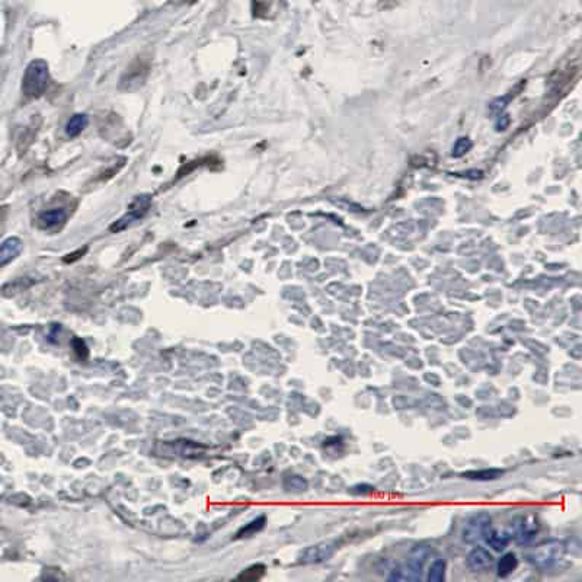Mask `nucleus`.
<instances>
[{
    "mask_svg": "<svg viewBox=\"0 0 582 582\" xmlns=\"http://www.w3.org/2000/svg\"><path fill=\"white\" fill-rule=\"evenodd\" d=\"M50 82L48 66L44 60H33L28 64L24 80H22V92L29 99H37L42 96V94L47 91V86Z\"/></svg>",
    "mask_w": 582,
    "mask_h": 582,
    "instance_id": "1",
    "label": "nucleus"
},
{
    "mask_svg": "<svg viewBox=\"0 0 582 582\" xmlns=\"http://www.w3.org/2000/svg\"><path fill=\"white\" fill-rule=\"evenodd\" d=\"M428 553L430 549L427 546H418L415 547V550L411 553L409 559L407 562L399 567V570L393 571V574L390 575V581H418L421 579L422 575V570H424V565L425 561L428 558Z\"/></svg>",
    "mask_w": 582,
    "mask_h": 582,
    "instance_id": "2",
    "label": "nucleus"
},
{
    "mask_svg": "<svg viewBox=\"0 0 582 582\" xmlns=\"http://www.w3.org/2000/svg\"><path fill=\"white\" fill-rule=\"evenodd\" d=\"M563 553L565 545L562 542L550 540L538 546L530 555V561L538 570H547L563 556Z\"/></svg>",
    "mask_w": 582,
    "mask_h": 582,
    "instance_id": "3",
    "label": "nucleus"
},
{
    "mask_svg": "<svg viewBox=\"0 0 582 582\" xmlns=\"http://www.w3.org/2000/svg\"><path fill=\"white\" fill-rule=\"evenodd\" d=\"M149 209H150V198L146 197V195L139 197L136 200V204H133V207L130 209V211L125 213L123 217H120L115 223H112L109 230L114 231V233L125 230L133 223L141 220L143 215L149 211Z\"/></svg>",
    "mask_w": 582,
    "mask_h": 582,
    "instance_id": "4",
    "label": "nucleus"
},
{
    "mask_svg": "<svg viewBox=\"0 0 582 582\" xmlns=\"http://www.w3.org/2000/svg\"><path fill=\"white\" fill-rule=\"evenodd\" d=\"M148 75H149V63L143 62L141 58H137L134 63L130 64V67L123 75L120 87H124L125 91H136L140 86L144 85L146 79H148Z\"/></svg>",
    "mask_w": 582,
    "mask_h": 582,
    "instance_id": "5",
    "label": "nucleus"
},
{
    "mask_svg": "<svg viewBox=\"0 0 582 582\" xmlns=\"http://www.w3.org/2000/svg\"><path fill=\"white\" fill-rule=\"evenodd\" d=\"M491 517L486 513H480L472 517L463 529V540L466 543H476L484 538L486 530L491 527Z\"/></svg>",
    "mask_w": 582,
    "mask_h": 582,
    "instance_id": "6",
    "label": "nucleus"
},
{
    "mask_svg": "<svg viewBox=\"0 0 582 582\" xmlns=\"http://www.w3.org/2000/svg\"><path fill=\"white\" fill-rule=\"evenodd\" d=\"M537 527H538L537 522L533 518L521 517V518L514 520V522H511V526H509V530L506 534L509 537L515 538V540L520 543H527L536 534Z\"/></svg>",
    "mask_w": 582,
    "mask_h": 582,
    "instance_id": "7",
    "label": "nucleus"
},
{
    "mask_svg": "<svg viewBox=\"0 0 582 582\" xmlns=\"http://www.w3.org/2000/svg\"><path fill=\"white\" fill-rule=\"evenodd\" d=\"M335 552V546L332 543H317L315 546H310L306 549L301 556H300V562L304 565H312V563H320V562H325L326 559H329Z\"/></svg>",
    "mask_w": 582,
    "mask_h": 582,
    "instance_id": "8",
    "label": "nucleus"
},
{
    "mask_svg": "<svg viewBox=\"0 0 582 582\" xmlns=\"http://www.w3.org/2000/svg\"><path fill=\"white\" fill-rule=\"evenodd\" d=\"M468 565L475 572H484L493 565V556L486 549L476 547L469 553Z\"/></svg>",
    "mask_w": 582,
    "mask_h": 582,
    "instance_id": "9",
    "label": "nucleus"
},
{
    "mask_svg": "<svg viewBox=\"0 0 582 582\" xmlns=\"http://www.w3.org/2000/svg\"><path fill=\"white\" fill-rule=\"evenodd\" d=\"M24 243L19 238L12 236L0 243V267L9 264L22 252Z\"/></svg>",
    "mask_w": 582,
    "mask_h": 582,
    "instance_id": "10",
    "label": "nucleus"
},
{
    "mask_svg": "<svg viewBox=\"0 0 582 582\" xmlns=\"http://www.w3.org/2000/svg\"><path fill=\"white\" fill-rule=\"evenodd\" d=\"M67 220V214L63 209H54L42 211L38 215V224L42 229H57L63 226V223Z\"/></svg>",
    "mask_w": 582,
    "mask_h": 582,
    "instance_id": "11",
    "label": "nucleus"
},
{
    "mask_svg": "<svg viewBox=\"0 0 582 582\" xmlns=\"http://www.w3.org/2000/svg\"><path fill=\"white\" fill-rule=\"evenodd\" d=\"M89 124V116L86 114L73 115L66 125V133L69 137H76L82 134V131Z\"/></svg>",
    "mask_w": 582,
    "mask_h": 582,
    "instance_id": "12",
    "label": "nucleus"
},
{
    "mask_svg": "<svg viewBox=\"0 0 582 582\" xmlns=\"http://www.w3.org/2000/svg\"><path fill=\"white\" fill-rule=\"evenodd\" d=\"M484 538L486 540V543L497 552L504 550L506 547L508 542H509V536L506 533H498V531L492 530L491 527L486 530Z\"/></svg>",
    "mask_w": 582,
    "mask_h": 582,
    "instance_id": "13",
    "label": "nucleus"
},
{
    "mask_svg": "<svg viewBox=\"0 0 582 582\" xmlns=\"http://www.w3.org/2000/svg\"><path fill=\"white\" fill-rule=\"evenodd\" d=\"M517 566H518L517 556L514 555V553H506V555H504L501 561L498 562V566H497L498 575L501 578H506L508 575H511L517 570Z\"/></svg>",
    "mask_w": 582,
    "mask_h": 582,
    "instance_id": "14",
    "label": "nucleus"
},
{
    "mask_svg": "<svg viewBox=\"0 0 582 582\" xmlns=\"http://www.w3.org/2000/svg\"><path fill=\"white\" fill-rule=\"evenodd\" d=\"M265 522H267L265 515H261V517L255 518L254 521H251L249 524H246V526H245L243 529H240V530L236 533V538H242V537H251V536H254V534L259 533L262 529L265 527Z\"/></svg>",
    "mask_w": 582,
    "mask_h": 582,
    "instance_id": "15",
    "label": "nucleus"
},
{
    "mask_svg": "<svg viewBox=\"0 0 582 582\" xmlns=\"http://www.w3.org/2000/svg\"><path fill=\"white\" fill-rule=\"evenodd\" d=\"M446 578V562L439 559L435 561L431 567H430V572H428V581L430 582H441Z\"/></svg>",
    "mask_w": 582,
    "mask_h": 582,
    "instance_id": "16",
    "label": "nucleus"
},
{
    "mask_svg": "<svg viewBox=\"0 0 582 582\" xmlns=\"http://www.w3.org/2000/svg\"><path fill=\"white\" fill-rule=\"evenodd\" d=\"M265 574V566L264 565H254L251 567H247L246 571H243L238 579L240 581H258L262 578V575Z\"/></svg>",
    "mask_w": 582,
    "mask_h": 582,
    "instance_id": "17",
    "label": "nucleus"
},
{
    "mask_svg": "<svg viewBox=\"0 0 582 582\" xmlns=\"http://www.w3.org/2000/svg\"><path fill=\"white\" fill-rule=\"evenodd\" d=\"M502 475V470L498 469H491V470H480V472H468V473H463L464 477L468 479H473V480H492V479H497Z\"/></svg>",
    "mask_w": 582,
    "mask_h": 582,
    "instance_id": "18",
    "label": "nucleus"
},
{
    "mask_svg": "<svg viewBox=\"0 0 582 582\" xmlns=\"http://www.w3.org/2000/svg\"><path fill=\"white\" fill-rule=\"evenodd\" d=\"M284 486L288 491H293V492H301L308 489V482L301 477V476H288L284 482Z\"/></svg>",
    "mask_w": 582,
    "mask_h": 582,
    "instance_id": "19",
    "label": "nucleus"
},
{
    "mask_svg": "<svg viewBox=\"0 0 582 582\" xmlns=\"http://www.w3.org/2000/svg\"><path fill=\"white\" fill-rule=\"evenodd\" d=\"M272 0H252V10L256 18H262L270 12Z\"/></svg>",
    "mask_w": 582,
    "mask_h": 582,
    "instance_id": "20",
    "label": "nucleus"
},
{
    "mask_svg": "<svg viewBox=\"0 0 582 582\" xmlns=\"http://www.w3.org/2000/svg\"><path fill=\"white\" fill-rule=\"evenodd\" d=\"M29 284H33V281H29V279H21V280L13 281V283H10V284L5 285V288H3V294H5V296H12V294H15V293H18V291H22L24 288L29 287Z\"/></svg>",
    "mask_w": 582,
    "mask_h": 582,
    "instance_id": "21",
    "label": "nucleus"
},
{
    "mask_svg": "<svg viewBox=\"0 0 582 582\" xmlns=\"http://www.w3.org/2000/svg\"><path fill=\"white\" fill-rule=\"evenodd\" d=\"M472 148V141L466 137H461L456 141L455 148H453V156L455 157H461L464 153H468Z\"/></svg>",
    "mask_w": 582,
    "mask_h": 582,
    "instance_id": "22",
    "label": "nucleus"
},
{
    "mask_svg": "<svg viewBox=\"0 0 582 582\" xmlns=\"http://www.w3.org/2000/svg\"><path fill=\"white\" fill-rule=\"evenodd\" d=\"M71 346H73V349H75L76 355L80 360H86L87 355H89V349H87V345L85 344L83 340H80V338H73Z\"/></svg>",
    "mask_w": 582,
    "mask_h": 582,
    "instance_id": "23",
    "label": "nucleus"
},
{
    "mask_svg": "<svg viewBox=\"0 0 582 582\" xmlns=\"http://www.w3.org/2000/svg\"><path fill=\"white\" fill-rule=\"evenodd\" d=\"M86 251H87V246L82 247V249H79V251H76V252H73V254H70V255H67V256H64V258H63V261H64V262H67V264H71V262H75L76 259H80V258L86 254Z\"/></svg>",
    "mask_w": 582,
    "mask_h": 582,
    "instance_id": "24",
    "label": "nucleus"
},
{
    "mask_svg": "<svg viewBox=\"0 0 582 582\" xmlns=\"http://www.w3.org/2000/svg\"><path fill=\"white\" fill-rule=\"evenodd\" d=\"M373 489L374 488L369 486V485H357L351 489V492L353 493H370V492H373Z\"/></svg>",
    "mask_w": 582,
    "mask_h": 582,
    "instance_id": "25",
    "label": "nucleus"
},
{
    "mask_svg": "<svg viewBox=\"0 0 582 582\" xmlns=\"http://www.w3.org/2000/svg\"><path fill=\"white\" fill-rule=\"evenodd\" d=\"M186 3H189V5H193V3H195V2H198V0H185Z\"/></svg>",
    "mask_w": 582,
    "mask_h": 582,
    "instance_id": "26",
    "label": "nucleus"
}]
</instances>
